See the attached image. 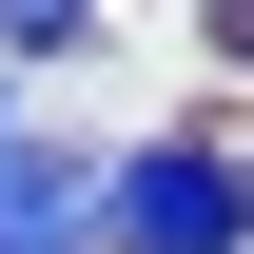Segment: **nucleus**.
Here are the masks:
<instances>
[{
	"label": "nucleus",
	"instance_id": "nucleus-1",
	"mask_svg": "<svg viewBox=\"0 0 254 254\" xmlns=\"http://www.w3.org/2000/svg\"><path fill=\"white\" fill-rule=\"evenodd\" d=\"M78 235L98 254H254V195H235V157H195V137H137V157L78 195Z\"/></svg>",
	"mask_w": 254,
	"mask_h": 254
},
{
	"label": "nucleus",
	"instance_id": "nucleus-2",
	"mask_svg": "<svg viewBox=\"0 0 254 254\" xmlns=\"http://www.w3.org/2000/svg\"><path fill=\"white\" fill-rule=\"evenodd\" d=\"M78 20H98V0H0V39H78Z\"/></svg>",
	"mask_w": 254,
	"mask_h": 254
},
{
	"label": "nucleus",
	"instance_id": "nucleus-3",
	"mask_svg": "<svg viewBox=\"0 0 254 254\" xmlns=\"http://www.w3.org/2000/svg\"><path fill=\"white\" fill-rule=\"evenodd\" d=\"M0 157H20V78H0Z\"/></svg>",
	"mask_w": 254,
	"mask_h": 254
}]
</instances>
